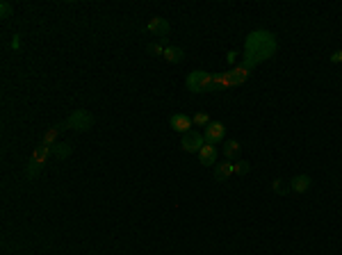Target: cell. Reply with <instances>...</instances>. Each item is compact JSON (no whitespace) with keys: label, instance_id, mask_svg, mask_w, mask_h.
Listing matches in <instances>:
<instances>
[{"label":"cell","instance_id":"9","mask_svg":"<svg viewBox=\"0 0 342 255\" xmlns=\"http://www.w3.org/2000/svg\"><path fill=\"white\" fill-rule=\"evenodd\" d=\"M310 184H313L310 176H306V173H299V176H295V178L290 180V191H295V194H303V191L310 189Z\"/></svg>","mask_w":342,"mask_h":255},{"label":"cell","instance_id":"10","mask_svg":"<svg viewBox=\"0 0 342 255\" xmlns=\"http://www.w3.org/2000/svg\"><path fill=\"white\" fill-rule=\"evenodd\" d=\"M217 155H219V150L214 148V146H203V148L199 150V162L203 166H217Z\"/></svg>","mask_w":342,"mask_h":255},{"label":"cell","instance_id":"25","mask_svg":"<svg viewBox=\"0 0 342 255\" xmlns=\"http://www.w3.org/2000/svg\"><path fill=\"white\" fill-rule=\"evenodd\" d=\"M235 50H230V53H228V57H226V60H228V64H233V62H235Z\"/></svg>","mask_w":342,"mask_h":255},{"label":"cell","instance_id":"4","mask_svg":"<svg viewBox=\"0 0 342 255\" xmlns=\"http://www.w3.org/2000/svg\"><path fill=\"white\" fill-rule=\"evenodd\" d=\"M226 135V125L221 121H213V123L208 125L206 130H203V139H206L208 146H217Z\"/></svg>","mask_w":342,"mask_h":255},{"label":"cell","instance_id":"3","mask_svg":"<svg viewBox=\"0 0 342 255\" xmlns=\"http://www.w3.org/2000/svg\"><path fill=\"white\" fill-rule=\"evenodd\" d=\"M64 123L66 128H71L76 132H87L94 128V114L87 112V109H73Z\"/></svg>","mask_w":342,"mask_h":255},{"label":"cell","instance_id":"5","mask_svg":"<svg viewBox=\"0 0 342 255\" xmlns=\"http://www.w3.org/2000/svg\"><path fill=\"white\" fill-rule=\"evenodd\" d=\"M180 146H183L185 153H199L203 146H206V139H203V135L196 130H189L187 135H183V142H180Z\"/></svg>","mask_w":342,"mask_h":255},{"label":"cell","instance_id":"2","mask_svg":"<svg viewBox=\"0 0 342 255\" xmlns=\"http://www.w3.org/2000/svg\"><path fill=\"white\" fill-rule=\"evenodd\" d=\"M217 84H221V77L210 75V73L203 71V69L192 71L187 75V80H185V87H187V91H192V94H208V91H213Z\"/></svg>","mask_w":342,"mask_h":255},{"label":"cell","instance_id":"21","mask_svg":"<svg viewBox=\"0 0 342 255\" xmlns=\"http://www.w3.org/2000/svg\"><path fill=\"white\" fill-rule=\"evenodd\" d=\"M249 171H251V164H249V162H237V164H235V173H237V176H247Z\"/></svg>","mask_w":342,"mask_h":255},{"label":"cell","instance_id":"19","mask_svg":"<svg viewBox=\"0 0 342 255\" xmlns=\"http://www.w3.org/2000/svg\"><path fill=\"white\" fill-rule=\"evenodd\" d=\"M50 155V148L46 146H37V150L32 153V160H39V162H46V157Z\"/></svg>","mask_w":342,"mask_h":255},{"label":"cell","instance_id":"6","mask_svg":"<svg viewBox=\"0 0 342 255\" xmlns=\"http://www.w3.org/2000/svg\"><path fill=\"white\" fill-rule=\"evenodd\" d=\"M249 71H251V69H247L244 64L242 66H235L233 71H228V73H224V75H221V84H226V87H235V84L247 82Z\"/></svg>","mask_w":342,"mask_h":255},{"label":"cell","instance_id":"11","mask_svg":"<svg viewBox=\"0 0 342 255\" xmlns=\"http://www.w3.org/2000/svg\"><path fill=\"white\" fill-rule=\"evenodd\" d=\"M162 57H165L167 62H171V64H180V62L185 60V50L180 46H167Z\"/></svg>","mask_w":342,"mask_h":255},{"label":"cell","instance_id":"8","mask_svg":"<svg viewBox=\"0 0 342 255\" xmlns=\"http://www.w3.org/2000/svg\"><path fill=\"white\" fill-rule=\"evenodd\" d=\"M169 125H171V130L180 132V135H187L192 130V119H189L187 114H171Z\"/></svg>","mask_w":342,"mask_h":255},{"label":"cell","instance_id":"23","mask_svg":"<svg viewBox=\"0 0 342 255\" xmlns=\"http://www.w3.org/2000/svg\"><path fill=\"white\" fill-rule=\"evenodd\" d=\"M12 50H14V53L21 50V36H18V35H14V39H12Z\"/></svg>","mask_w":342,"mask_h":255},{"label":"cell","instance_id":"14","mask_svg":"<svg viewBox=\"0 0 342 255\" xmlns=\"http://www.w3.org/2000/svg\"><path fill=\"white\" fill-rule=\"evenodd\" d=\"M62 130H66V123H59V125H55V128H50V130L43 135V139H42V146H46V148H50V146H55V139H57V135Z\"/></svg>","mask_w":342,"mask_h":255},{"label":"cell","instance_id":"16","mask_svg":"<svg viewBox=\"0 0 342 255\" xmlns=\"http://www.w3.org/2000/svg\"><path fill=\"white\" fill-rule=\"evenodd\" d=\"M42 169H43V162H39V160H30L28 169H25V176H28L30 180H35L37 176L42 173Z\"/></svg>","mask_w":342,"mask_h":255},{"label":"cell","instance_id":"15","mask_svg":"<svg viewBox=\"0 0 342 255\" xmlns=\"http://www.w3.org/2000/svg\"><path fill=\"white\" fill-rule=\"evenodd\" d=\"M165 48H167V36H165V39H160L158 43H148L146 53L153 55V57H162V55H165Z\"/></svg>","mask_w":342,"mask_h":255},{"label":"cell","instance_id":"17","mask_svg":"<svg viewBox=\"0 0 342 255\" xmlns=\"http://www.w3.org/2000/svg\"><path fill=\"white\" fill-rule=\"evenodd\" d=\"M210 123H213V121H210V116H208V114H203V112H199V114H194V116H192V125H196V128H208Z\"/></svg>","mask_w":342,"mask_h":255},{"label":"cell","instance_id":"22","mask_svg":"<svg viewBox=\"0 0 342 255\" xmlns=\"http://www.w3.org/2000/svg\"><path fill=\"white\" fill-rule=\"evenodd\" d=\"M271 189L276 191V194H281V196H285V194H288V189H285V187H283V180H281V178H276V180H274V182H271Z\"/></svg>","mask_w":342,"mask_h":255},{"label":"cell","instance_id":"12","mask_svg":"<svg viewBox=\"0 0 342 255\" xmlns=\"http://www.w3.org/2000/svg\"><path fill=\"white\" fill-rule=\"evenodd\" d=\"M233 173H235V164H233V162H224V164L214 166V180H219V182H224V180L230 178Z\"/></svg>","mask_w":342,"mask_h":255},{"label":"cell","instance_id":"13","mask_svg":"<svg viewBox=\"0 0 342 255\" xmlns=\"http://www.w3.org/2000/svg\"><path fill=\"white\" fill-rule=\"evenodd\" d=\"M71 153H73L71 144L59 142V144H55V146H50V155H53L55 160H66V157H69Z\"/></svg>","mask_w":342,"mask_h":255},{"label":"cell","instance_id":"20","mask_svg":"<svg viewBox=\"0 0 342 255\" xmlns=\"http://www.w3.org/2000/svg\"><path fill=\"white\" fill-rule=\"evenodd\" d=\"M12 14H14V7L9 5L7 0H2V2H0V18H9Z\"/></svg>","mask_w":342,"mask_h":255},{"label":"cell","instance_id":"7","mask_svg":"<svg viewBox=\"0 0 342 255\" xmlns=\"http://www.w3.org/2000/svg\"><path fill=\"white\" fill-rule=\"evenodd\" d=\"M146 30L151 32V35L160 36V39H165V36L169 35L171 25H169V21H167V18H162V16H155V18H151V21H148Z\"/></svg>","mask_w":342,"mask_h":255},{"label":"cell","instance_id":"18","mask_svg":"<svg viewBox=\"0 0 342 255\" xmlns=\"http://www.w3.org/2000/svg\"><path fill=\"white\" fill-rule=\"evenodd\" d=\"M240 153V142H235V139H230V142H226V146H224V155L226 157H235V155Z\"/></svg>","mask_w":342,"mask_h":255},{"label":"cell","instance_id":"24","mask_svg":"<svg viewBox=\"0 0 342 255\" xmlns=\"http://www.w3.org/2000/svg\"><path fill=\"white\" fill-rule=\"evenodd\" d=\"M331 62H333V64H340L342 62V50H336V53L331 55Z\"/></svg>","mask_w":342,"mask_h":255},{"label":"cell","instance_id":"1","mask_svg":"<svg viewBox=\"0 0 342 255\" xmlns=\"http://www.w3.org/2000/svg\"><path fill=\"white\" fill-rule=\"evenodd\" d=\"M278 50L276 35L269 30H254L244 41V66L254 69L265 60L274 57Z\"/></svg>","mask_w":342,"mask_h":255}]
</instances>
